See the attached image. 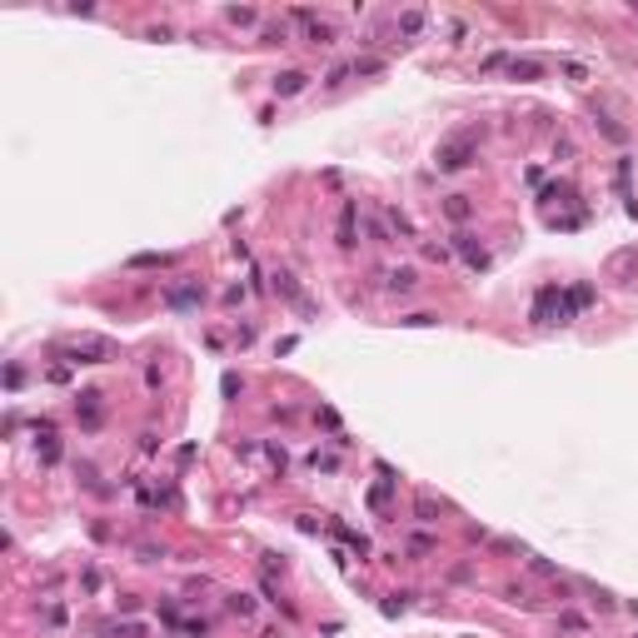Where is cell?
<instances>
[{"label": "cell", "instance_id": "6da1fadb", "mask_svg": "<svg viewBox=\"0 0 638 638\" xmlns=\"http://www.w3.org/2000/svg\"><path fill=\"white\" fill-rule=\"evenodd\" d=\"M479 135H484V130L449 135V140H444L439 150H434V165H439V169H469V165H474V155H479Z\"/></svg>", "mask_w": 638, "mask_h": 638}, {"label": "cell", "instance_id": "7a4b0ae2", "mask_svg": "<svg viewBox=\"0 0 638 638\" xmlns=\"http://www.w3.org/2000/svg\"><path fill=\"white\" fill-rule=\"evenodd\" d=\"M115 354H120L115 339H100V334H85V339H75V344L60 349V359H65V364H110Z\"/></svg>", "mask_w": 638, "mask_h": 638}, {"label": "cell", "instance_id": "3957f363", "mask_svg": "<svg viewBox=\"0 0 638 638\" xmlns=\"http://www.w3.org/2000/svg\"><path fill=\"white\" fill-rule=\"evenodd\" d=\"M200 305H205V285H200V280H175V285H165V309L185 314V309H200Z\"/></svg>", "mask_w": 638, "mask_h": 638}, {"label": "cell", "instance_id": "277c9868", "mask_svg": "<svg viewBox=\"0 0 638 638\" xmlns=\"http://www.w3.org/2000/svg\"><path fill=\"white\" fill-rule=\"evenodd\" d=\"M454 254H459V260L469 265L474 274H484V269H488V249H484V245H479L474 235H464V229L454 235Z\"/></svg>", "mask_w": 638, "mask_h": 638}, {"label": "cell", "instance_id": "5b68a950", "mask_svg": "<svg viewBox=\"0 0 638 638\" xmlns=\"http://www.w3.org/2000/svg\"><path fill=\"white\" fill-rule=\"evenodd\" d=\"M274 294H285V300L300 309V314H314V305L305 300V289H300V280H294L289 269H274Z\"/></svg>", "mask_w": 638, "mask_h": 638}, {"label": "cell", "instance_id": "8992f818", "mask_svg": "<svg viewBox=\"0 0 638 638\" xmlns=\"http://www.w3.org/2000/svg\"><path fill=\"white\" fill-rule=\"evenodd\" d=\"M354 225H359V205L344 200V209H339V249H354V245H359V240H354Z\"/></svg>", "mask_w": 638, "mask_h": 638}, {"label": "cell", "instance_id": "52a82bcc", "mask_svg": "<svg viewBox=\"0 0 638 638\" xmlns=\"http://www.w3.org/2000/svg\"><path fill=\"white\" fill-rule=\"evenodd\" d=\"M75 414L85 419V429H95V424H100V394H95V389H85V394L75 399Z\"/></svg>", "mask_w": 638, "mask_h": 638}, {"label": "cell", "instance_id": "ba28073f", "mask_svg": "<svg viewBox=\"0 0 638 638\" xmlns=\"http://www.w3.org/2000/svg\"><path fill=\"white\" fill-rule=\"evenodd\" d=\"M305 85H309L305 70H285V75H274V95H300Z\"/></svg>", "mask_w": 638, "mask_h": 638}, {"label": "cell", "instance_id": "9c48e42d", "mask_svg": "<svg viewBox=\"0 0 638 638\" xmlns=\"http://www.w3.org/2000/svg\"><path fill=\"white\" fill-rule=\"evenodd\" d=\"M384 285H389L394 294H409V289L419 285V274H414L409 265H399V269H389V274H384Z\"/></svg>", "mask_w": 638, "mask_h": 638}, {"label": "cell", "instance_id": "30bf717a", "mask_svg": "<svg viewBox=\"0 0 638 638\" xmlns=\"http://www.w3.org/2000/svg\"><path fill=\"white\" fill-rule=\"evenodd\" d=\"M305 40H309V45H334V25H329V20H309Z\"/></svg>", "mask_w": 638, "mask_h": 638}, {"label": "cell", "instance_id": "8fae6325", "mask_svg": "<svg viewBox=\"0 0 638 638\" xmlns=\"http://www.w3.org/2000/svg\"><path fill=\"white\" fill-rule=\"evenodd\" d=\"M508 75L514 80H544V60H508Z\"/></svg>", "mask_w": 638, "mask_h": 638}, {"label": "cell", "instance_id": "7c38bea8", "mask_svg": "<svg viewBox=\"0 0 638 638\" xmlns=\"http://www.w3.org/2000/svg\"><path fill=\"white\" fill-rule=\"evenodd\" d=\"M444 215H449L454 225H464V220L474 215V205H469V195H449V200H444Z\"/></svg>", "mask_w": 638, "mask_h": 638}, {"label": "cell", "instance_id": "4fadbf2b", "mask_svg": "<svg viewBox=\"0 0 638 638\" xmlns=\"http://www.w3.org/2000/svg\"><path fill=\"white\" fill-rule=\"evenodd\" d=\"M414 519H419V524H439V504H434L429 494H419V499H414Z\"/></svg>", "mask_w": 638, "mask_h": 638}, {"label": "cell", "instance_id": "5bb4252c", "mask_svg": "<svg viewBox=\"0 0 638 638\" xmlns=\"http://www.w3.org/2000/svg\"><path fill=\"white\" fill-rule=\"evenodd\" d=\"M165 265H175V254H135L130 269H165Z\"/></svg>", "mask_w": 638, "mask_h": 638}, {"label": "cell", "instance_id": "9a60e30c", "mask_svg": "<svg viewBox=\"0 0 638 638\" xmlns=\"http://www.w3.org/2000/svg\"><path fill=\"white\" fill-rule=\"evenodd\" d=\"M389 225L399 229V235H404V240H414V220H409V215H404V209H399V205H389Z\"/></svg>", "mask_w": 638, "mask_h": 638}, {"label": "cell", "instance_id": "2e32d148", "mask_svg": "<svg viewBox=\"0 0 638 638\" xmlns=\"http://www.w3.org/2000/svg\"><path fill=\"white\" fill-rule=\"evenodd\" d=\"M229 613H240V619H254V599H249V593H229Z\"/></svg>", "mask_w": 638, "mask_h": 638}, {"label": "cell", "instance_id": "e0dca14e", "mask_svg": "<svg viewBox=\"0 0 638 638\" xmlns=\"http://www.w3.org/2000/svg\"><path fill=\"white\" fill-rule=\"evenodd\" d=\"M399 30H404V35H419V30H424V10H404V15H399Z\"/></svg>", "mask_w": 638, "mask_h": 638}, {"label": "cell", "instance_id": "ac0fdd59", "mask_svg": "<svg viewBox=\"0 0 638 638\" xmlns=\"http://www.w3.org/2000/svg\"><path fill=\"white\" fill-rule=\"evenodd\" d=\"M399 325H409V329H429V325H439V314H429V309H419V314H404Z\"/></svg>", "mask_w": 638, "mask_h": 638}, {"label": "cell", "instance_id": "d6986e66", "mask_svg": "<svg viewBox=\"0 0 638 638\" xmlns=\"http://www.w3.org/2000/svg\"><path fill=\"white\" fill-rule=\"evenodd\" d=\"M409 599H414V593H394V599H384V613H404Z\"/></svg>", "mask_w": 638, "mask_h": 638}, {"label": "cell", "instance_id": "ffe728a7", "mask_svg": "<svg viewBox=\"0 0 638 638\" xmlns=\"http://www.w3.org/2000/svg\"><path fill=\"white\" fill-rule=\"evenodd\" d=\"M229 20H235V25H254V20H260V15H254V10H245V6H235V10H225Z\"/></svg>", "mask_w": 638, "mask_h": 638}, {"label": "cell", "instance_id": "44dd1931", "mask_svg": "<svg viewBox=\"0 0 638 638\" xmlns=\"http://www.w3.org/2000/svg\"><path fill=\"white\" fill-rule=\"evenodd\" d=\"M265 40H269V45H285L289 30H285V25H265Z\"/></svg>", "mask_w": 638, "mask_h": 638}, {"label": "cell", "instance_id": "7402d4cb", "mask_svg": "<svg viewBox=\"0 0 638 638\" xmlns=\"http://www.w3.org/2000/svg\"><path fill=\"white\" fill-rule=\"evenodd\" d=\"M20 384H25V369L10 364V369H6V389H20Z\"/></svg>", "mask_w": 638, "mask_h": 638}, {"label": "cell", "instance_id": "603a6c76", "mask_svg": "<svg viewBox=\"0 0 638 638\" xmlns=\"http://www.w3.org/2000/svg\"><path fill=\"white\" fill-rule=\"evenodd\" d=\"M40 459H45V464H55V459H60V444H55V434H45V449H40Z\"/></svg>", "mask_w": 638, "mask_h": 638}, {"label": "cell", "instance_id": "cb8c5ba5", "mask_svg": "<svg viewBox=\"0 0 638 638\" xmlns=\"http://www.w3.org/2000/svg\"><path fill=\"white\" fill-rule=\"evenodd\" d=\"M374 70H384V60H354V75H374Z\"/></svg>", "mask_w": 638, "mask_h": 638}, {"label": "cell", "instance_id": "d4e9b609", "mask_svg": "<svg viewBox=\"0 0 638 638\" xmlns=\"http://www.w3.org/2000/svg\"><path fill=\"white\" fill-rule=\"evenodd\" d=\"M265 454H269L274 469H285V449H280V444H265Z\"/></svg>", "mask_w": 638, "mask_h": 638}]
</instances>
